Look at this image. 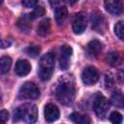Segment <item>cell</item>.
I'll return each instance as SVG.
<instances>
[{
  "label": "cell",
  "instance_id": "1",
  "mask_svg": "<svg viewBox=\"0 0 124 124\" xmlns=\"http://www.w3.org/2000/svg\"><path fill=\"white\" fill-rule=\"evenodd\" d=\"M55 96L56 99L61 104L63 105L71 104L76 96V88L73 80L66 77L61 78L55 88Z\"/></svg>",
  "mask_w": 124,
  "mask_h": 124
},
{
  "label": "cell",
  "instance_id": "2",
  "mask_svg": "<svg viewBox=\"0 0 124 124\" xmlns=\"http://www.w3.org/2000/svg\"><path fill=\"white\" fill-rule=\"evenodd\" d=\"M38 109L33 104H24L18 107L14 112V122L22 120L25 123H34L37 120Z\"/></svg>",
  "mask_w": 124,
  "mask_h": 124
},
{
  "label": "cell",
  "instance_id": "3",
  "mask_svg": "<svg viewBox=\"0 0 124 124\" xmlns=\"http://www.w3.org/2000/svg\"><path fill=\"white\" fill-rule=\"evenodd\" d=\"M54 61H55V56L52 52H47L42 56L39 62V70H38L39 78L42 80L46 81L51 78L54 69Z\"/></svg>",
  "mask_w": 124,
  "mask_h": 124
},
{
  "label": "cell",
  "instance_id": "4",
  "mask_svg": "<svg viewBox=\"0 0 124 124\" xmlns=\"http://www.w3.org/2000/svg\"><path fill=\"white\" fill-rule=\"evenodd\" d=\"M40 96L38 86L33 82H25L18 91L19 99H37Z\"/></svg>",
  "mask_w": 124,
  "mask_h": 124
},
{
  "label": "cell",
  "instance_id": "5",
  "mask_svg": "<svg viewBox=\"0 0 124 124\" xmlns=\"http://www.w3.org/2000/svg\"><path fill=\"white\" fill-rule=\"evenodd\" d=\"M108 108H109V104L108 99L101 94H97L93 102V109L96 115L100 118H103L107 114Z\"/></svg>",
  "mask_w": 124,
  "mask_h": 124
},
{
  "label": "cell",
  "instance_id": "6",
  "mask_svg": "<svg viewBox=\"0 0 124 124\" xmlns=\"http://www.w3.org/2000/svg\"><path fill=\"white\" fill-rule=\"evenodd\" d=\"M99 79V73L96 68L89 66L86 67L81 73V80L85 85L95 84Z\"/></svg>",
  "mask_w": 124,
  "mask_h": 124
},
{
  "label": "cell",
  "instance_id": "7",
  "mask_svg": "<svg viewBox=\"0 0 124 124\" xmlns=\"http://www.w3.org/2000/svg\"><path fill=\"white\" fill-rule=\"evenodd\" d=\"M73 49L71 46L64 45L60 48V57H59V65L62 70H67L70 66V59L72 57Z\"/></svg>",
  "mask_w": 124,
  "mask_h": 124
},
{
  "label": "cell",
  "instance_id": "8",
  "mask_svg": "<svg viewBox=\"0 0 124 124\" xmlns=\"http://www.w3.org/2000/svg\"><path fill=\"white\" fill-rule=\"evenodd\" d=\"M86 28V16L83 13L76 14L73 19V31L75 34H81Z\"/></svg>",
  "mask_w": 124,
  "mask_h": 124
},
{
  "label": "cell",
  "instance_id": "9",
  "mask_svg": "<svg viewBox=\"0 0 124 124\" xmlns=\"http://www.w3.org/2000/svg\"><path fill=\"white\" fill-rule=\"evenodd\" d=\"M44 114H45V119L46 122H54L56 121L59 116H60V112L58 108L54 105V104H47L45 107V110H44Z\"/></svg>",
  "mask_w": 124,
  "mask_h": 124
},
{
  "label": "cell",
  "instance_id": "10",
  "mask_svg": "<svg viewBox=\"0 0 124 124\" xmlns=\"http://www.w3.org/2000/svg\"><path fill=\"white\" fill-rule=\"evenodd\" d=\"M105 9L111 15H120L123 10V3L121 0H106Z\"/></svg>",
  "mask_w": 124,
  "mask_h": 124
},
{
  "label": "cell",
  "instance_id": "11",
  "mask_svg": "<svg viewBox=\"0 0 124 124\" xmlns=\"http://www.w3.org/2000/svg\"><path fill=\"white\" fill-rule=\"evenodd\" d=\"M91 23H92V28L95 29L97 32H102L105 29V18L102 14L99 12H94L91 15Z\"/></svg>",
  "mask_w": 124,
  "mask_h": 124
},
{
  "label": "cell",
  "instance_id": "12",
  "mask_svg": "<svg viewBox=\"0 0 124 124\" xmlns=\"http://www.w3.org/2000/svg\"><path fill=\"white\" fill-rule=\"evenodd\" d=\"M30 70H31V65L27 60H18L16 63L15 72L17 76L20 77L26 76L30 73Z\"/></svg>",
  "mask_w": 124,
  "mask_h": 124
},
{
  "label": "cell",
  "instance_id": "13",
  "mask_svg": "<svg viewBox=\"0 0 124 124\" xmlns=\"http://www.w3.org/2000/svg\"><path fill=\"white\" fill-rule=\"evenodd\" d=\"M87 51L93 57L98 56L102 51V44L98 40H92L87 45Z\"/></svg>",
  "mask_w": 124,
  "mask_h": 124
},
{
  "label": "cell",
  "instance_id": "14",
  "mask_svg": "<svg viewBox=\"0 0 124 124\" xmlns=\"http://www.w3.org/2000/svg\"><path fill=\"white\" fill-rule=\"evenodd\" d=\"M31 18L29 15H23L17 20V27L24 32H28L31 28Z\"/></svg>",
  "mask_w": 124,
  "mask_h": 124
},
{
  "label": "cell",
  "instance_id": "15",
  "mask_svg": "<svg viewBox=\"0 0 124 124\" xmlns=\"http://www.w3.org/2000/svg\"><path fill=\"white\" fill-rule=\"evenodd\" d=\"M50 32V20L49 18H44L41 20L37 27V33L41 36H46Z\"/></svg>",
  "mask_w": 124,
  "mask_h": 124
},
{
  "label": "cell",
  "instance_id": "16",
  "mask_svg": "<svg viewBox=\"0 0 124 124\" xmlns=\"http://www.w3.org/2000/svg\"><path fill=\"white\" fill-rule=\"evenodd\" d=\"M54 16H55V20L58 24H62L65 19L67 18V16H68V10L66 7L64 6H60L58 8L55 9V13H54Z\"/></svg>",
  "mask_w": 124,
  "mask_h": 124
},
{
  "label": "cell",
  "instance_id": "17",
  "mask_svg": "<svg viewBox=\"0 0 124 124\" xmlns=\"http://www.w3.org/2000/svg\"><path fill=\"white\" fill-rule=\"evenodd\" d=\"M70 119L71 121H73L74 123L77 124H88L90 123V119L88 118V116L81 114L79 112H74L70 115Z\"/></svg>",
  "mask_w": 124,
  "mask_h": 124
},
{
  "label": "cell",
  "instance_id": "18",
  "mask_svg": "<svg viewBox=\"0 0 124 124\" xmlns=\"http://www.w3.org/2000/svg\"><path fill=\"white\" fill-rule=\"evenodd\" d=\"M12 66V59L9 56H3L0 58V75L7 74Z\"/></svg>",
  "mask_w": 124,
  "mask_h": 124
},
{
  "label": "cell",
  "instance_id": "19",
  "mask_svg": "<svg viewBox=\"0 0 124 124\" xmlns=\"http://www.w3.org/2000/svg\"><path fill=\"white\" fill-rule=\"evenodd\" d=\"M107 62L111 66H117L121 63V56L118 52L112 51L107 55Z\"/></svg>",
  "mask_w": 124,
  "mask_h": 124
},
{
  "label": "cell",
  "instance_id": "20",
  "mask_svg": "<svg viewBox=\"0 0 124 124\" xmlns=\"http://www.w3.org/2000/svg\"><path fill=\"white\" fill-rule=\"evenodd\" d=\"M111 102L114 106L122 108L123 107V94L121 93V91L117 90L114 91L111 95Z\"/></svg>",
  "mask_w": 124,
  "mask_h": 124
},
{
  "label": "cell",
  "instance_id": "21",
  "mask_svg": "<svg viewBox=\"0 0 124 124\" xmlns=\"http://www.w3.org/2000/svg\"><path fill=\"white\" fill-rule=\"evenodd\" d=\"M45 13H46V11H45L44 7H42V6H37V7L29 14V16H30V18L33 20V19H36V18H38V17L44 16Z\"/></svg>",
  "mask_w": 124,
  "mask_h": 124
},
{
  "label": "cell",
  "instance_id": "22",
  "mask_svg": "<svg viewBox=\"0 0 124 124\" xmlns=\"http://www.w3.org/2000/svg\"><path fill=\"white\" fill-rule=\"evenodd\" d=\"M40 51H41V48H40V46H29L26 49H25V52L30 56V57H37L38 55H39V53H40Z\"/></svg>",
  "mask_w": 124,
  "mask_h": 124
},
{
  "label": "cell",
  "instance_id": "23",
  "mask_svg": "<svg viewBox=\"0 0 124 124\" xmlns=\"http://www.w3.org/2000/svg\"><path fill=\"white\" fill-rule=\"evenodd\" d=\"M114 33L115 35L120 39L123 40V34H124V27H123V21H118L114 26Z\"/></svg>",
  "mask_w": 124,
  "mask_h": 124
},
{
  "label": "cell",
  "instance_id": "24",
  "mask_svg": "<svg viewBox=\"0 0 124 124\" xmlns=\"http://www.w3.org/2000/svg\"><path fill=\"white\" fill-rule=\"evenodd\" d=\"M109 121L114 124H119L122 122V115L118 111H112L109 114Z\"/></svg>",
  "mask_w": 124,
  "mask_h": 124
},
{
  "label": "cell",
  "instance_id": "25",
  "mask_svg": "<svg viewBox=\"0 0 124 124\" xmlns=\"http://www.w3.org/2000/svg\"><path fill=\"white\" fill-rule=\"evenodd\" d=\"M39 0H21V3L26 8H33L38 4Z\"/></svg>",
  "mask_w": 124,
  "mask_h": 124
},
{
  "label": "cell",
  "instance_id": "26",
  "mask_svg": "<svg viewBox=\"0 0 124 124\" xmlns=\"http://www.w3.org/2000/svg\"><path fill=\"white\" fill-rule=\"evenodd\" d=\"M9 119V112L6 109H2L0 111V123H5Z\"/></svg>",
  "mask_w": 124,
  "mask_h": 124
},
{
  "label": "cell",
  "instance_id": "27",
  "mask_svg": "<svg viewBox=\"0 0 124 124\" xmlns=\"http://www.w3.org/2000/svg\"><path fill=\"white\" fill-rule=\"evenodd\" d=\"M12 42L11 40H8V39H2L1 36H0V48H6V47H9L11 46Z\"/></svg>",
  "mask_w": 124,
  "mask_h": 124
},
{
  "label": "cell",
  "instance_id": "28",
  "mask_svg": "<svg viewBox=\"0 0 124 124\" xmlns=\"http://www.w3.org/2000/svg\"><path fill=\"white\" fill-rule=\"evenodd\" d=\"M106 84L108 87H110L112 85V78L110 77V75H107L106 76Z\"/></svg>",
  "mask_w": 124,
  "mask_h": 124
},
{
  "label": "cell",
  "instance_id": "29",
  "mask_svg": "<svg viewBox=\"0 0 124 124\" xmlns=\"http://www.w3.org/2000/svg\"><path fill=\"white\" fill-rule=\"evenodd\" d=\"M63 1H64V0H49V3H50L51 6L54 7V6H57V5L61 4Z\"/></svg>",
  "mask_w": 124,
  "mask_h": 124
},
{
  "label": "cell",
  "instance_id": "30",
  "mask_svg": "<svg viewBox=\"0 0 124 124\" xmlns=\"http://www.w3.org/2000/svg\"><path fill=\"white\" fill-rule=\"evenodd\" d=\"M69 1H70V3H71L72 5H74V4H76V3H77L78 0H69Z\"/></svg>",
  "mask_w": 124,
  "mask_h": 124
},
{
  "label": "cell",
  "instance_id": "31",
  "mask_svg": "<svg viewBox=\"0 0 124 124\" xmlns=\"http://www.w3.org/2000/svg\"><path fill=\"white\" fill-rule=\"evenodd\" d=\"M2 2H3V0H0V5L2 4Z\"/></svg>",
  "mask_w": 124,
  "mask_h": 124
}]
</instances>
